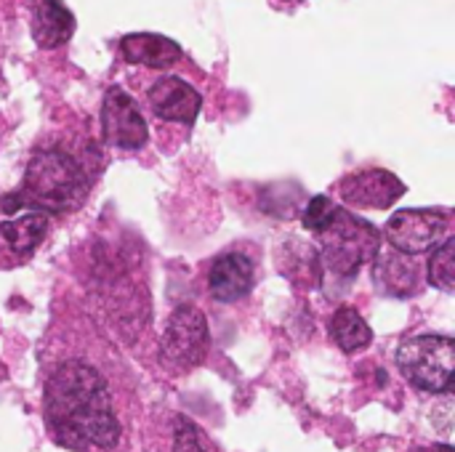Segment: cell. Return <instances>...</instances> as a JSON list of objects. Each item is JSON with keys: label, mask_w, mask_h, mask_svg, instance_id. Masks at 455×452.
Instances as JSON below:
<instances>
[{"label": "cell", "mask_w": 455, "mask_h": 452, "mask_svg": "<svg viewBox=\"0 0 455 452\" xmlns=\"http://www.w3.org/2000/svg\"><path fill=\"white\" fill-rule=\"evenodd\" d=\"M45 429L67 450H109L120 440V421L109 384L88 362H61L43 392Z\"/></svg>", "instance_id": "1"}, {"label": "cell", "mask_w": 455, "mask_h": 452, "mask_svg": "<svg viewBox=\"0 0 455 452\" xmlns=\"http://www.w3.org/2000/svg\"><path fill=\"white\" fill-rule=\"evenodd\" d=\"M91 178L85 168L64 149H40L29 157L21 186L0 202L3 210L13 213L29 208L32 213H64L75 210L88 194Z\"/></svg>", "instance_id": "2"}, {"label": "cell", "mask_w": 455, "mask_h": 452, "mask_svg": "<svg viewBox=\"0 0 455 452\" xmlns=\"http://www.w3.org/2000/svg\"><path fill=\"white\" fill-rule=\"evenodd\" d=\"M315 234L320 240V253H317L320 264L339 277L352 280L360 274V269H365L371 261L379 258V248H381L379 229L341 205L333 208L323 229H317Z\"/></svg>", "instance_id": "3"}, {"label": "cell", "mask_w": 455, "mask_h": 452, "mask_svg": "<svg viewBox=\"0 0 455 452\" xmlns=\"http://www.w3.org/2000/svg\"><path fill=\"white\" fill-rule=\"evenodd\" d=\"M397 368L421 392L445 394L453 386L455 344L451 336H416L397 352Z\"/></svg>", "instance_id": "4"}, {"label": "cell", "mask_w": 455, "mask_h": 452, "mask_svg": "<svg viewBox=\"0 0 455 452\" xmlns=\"http://www.w3.org/2000/svg\"><path fill=\"white\" fill-rule=\"evenodd\" d=\"M208 344H211V333H208L205 314L197 306L184 304L173 309V314L168 317V325L160 338V360L168 370L187 373L205 360Z\"/></svg>", "instance_id": "5"}, {"label": "cell", "mask_w": 455, "mask_h": 452, "mask_svg": "<svg viewBox=\"0 0 455 452\" xmlns=\"http://www.w3.org/2000/svg\"><path fill=\"white\" fill-rule=\"evenodd\" d=\"M451 226L448 210H435V208H408L397 210L387 221V240L389 245L403 253V256H419L435 250Z\"/></svg>", "instance_id": "6"}, {"label": "cell", "mask_w": 455, "mask_h": 452, "mask_svg": "<svg viewBox=\"0 0 455 452\" xmlns=\"http://www.w3.org/2000/svg\"><path fill=\"white\" fill-rule=\"evenodd\" d=\"M101 133L104 141L115 149L136 152L147 144L149 128L147 120L141 117L136 101L131 93H125L120 85H112L104 93L101 101Z\"/></svg>", "instance_id": "7"}, {"label": "cell", "mask_w": 455, "mask_h": 452, "mask_svg": "<svg viewBox=\"0 0 455 452\" xmlns=\"http://www.w3.org/2000/svg\"><path fill=\"white\" fill-rule=\"evenodd\" d=\"M405 189L408 186L392 170L384 168L357 170L339 181V197L347 205L363 210H387L405 194Z\"/></svg>", "instance_id": "8"}, {"label": "cell", "mask_w": 455, "mask_h": 452, "mask_svg": "<svg viewBox=\"0 0 455 452\" xmlns=\"http://www.w3.org/2000/svg\"><path fill=\"white\" fill-rule=\"evenodd\" d=\"M256 285V264L240 250L221 253L208 272V293L219 304L243 301Z\"/></svg>", "instance_id": "9"}, {"label": "cell", "mask_w": 455, "mask_h": 452, "mask_svg": "<svg viewBox=\"0 0 455 452\" xmlns=\"http://www.w3.org/2000/svg\"><path fill=\"white\" fill-rule=\"evenodd\" d=\"M149 107L152 112L160 117V120H168V123H184V125H192L200 115V107H203V96L197 93V88H192L187 80L181 77H160L149 93Z\"/></svg>", "instance_id": "10"}, {"label": "cell", "mask_w": 455, "mask_h": 452, "mask_svg": "<svg viewBox=\"0 0 455 452\" xmlns=\"http://www.w3.org/2000/svg\"><path fill=\"white\" fill-rule=\"evenodd\" d=\"M32 37L40 48L51 51L75 35V16L61 0H29Z\"/></svg>", "instance_id": "11"}, {"label": "cell", "mask_w": 455, "mask_h": 452, "mask_svg": "<svg viewBox=\"0 0 455 452\" xmlns=\"http://www.w3.org/2000/svg\"><path fill=\"white\" fill-rule=\"evenodd\" d=\"M120 53L128 64L168 69L181 59V45L157 32H131L120 40Z\"/></svg>", "instance_id": "12"}, {"label": "cell", "mask_w": 455, "mask_h": 452, "mask_svg": "<svg viewBox=\"0 0 455 452\" xmlns=\"http://www.w3.org/2000/svg\"><path fill=\"white\" fill-rule=\"evenodd\" d=\"M373 277H376L379 288L387 296H395V298H411L421 288V269H419V264L411 256H403L397 250L376 258Z\"/></svg>", "instance_id": "13"}, {"label": "cell", "mask_w": 455, "mask_h": 452, "mask_svg": "<svg viewBox=\"0 0 455 452\" xmlns=\"http://www.w3.org/2000/svg\"><path fill=\"white\" fill-rule=\"evenodd\" d=\"M48 226H51L48 216L29 210V213H24L19 218H11V221H3L0 224V245L8 253H13V256L27 258L43 242Z\"/></svg>", "instance_id": "14"}, {"label": "cell", "mask_w": 455, "mask_h": 452, "mask_svg": "<svg viewBox=\"0 0 455 452\" xmlns=\"http://www.w3.org/2000/svg\"><path fill=\"white\" fill-rule=\"evenodd\" d=\"M331 336H333V341H336L344 352H349V354L363 352V349H368V346L373 344V330H371V325H368V322L360 317V312L352 309V306H341V309L333 312V317H331Z\"/></svg>", "instance_id": "15"}, {"label": "cell", "mask_w": 455, "mask_h": 452, "mask_svg": "<svg viewBox=\"0 0 455 452\" xmlns=\"http://www.w3.org/2000/svg\"><path fill=\"white\" fill-rule=\"evenodd\" d=\"M429 285L437 290L453 293L455 290V240L445 237L429 258Z\"/></svg>", "instance_id": "16"}, {"label": "cell", "mask_w": 455, "mask_h": 452, "mask_svg": "<svg viewBox=\"0 0 455 452\" xmlns=\"http://www.w3.org/2000/svg\"><path fill=\"white\" fill-rule=\"evenodd\" d=\"M173 452H219L211 437L187 416L173 418Z\"/></svg>", "instance_id": "17"}, {"label": "cell", "mask_w": 455, "mask_h": 452, "mask_svg": "<svg viewBox=\"0 0 455 452\" xmlns=\"http://www.w3.org/2000/svg\"><path fill=\"white\" fill-rule=\"evenodd\" d=\"M413 452H453V448L451 445H435V448H419Z\"/></svg>", "instance_id": "18"}, {"label": "cell", "mask_w": 455, "mask_h": 452, "mask_svg": "<svg viewBox=\"0 0 455 452\" xmlns=\"http://www.w3.org/2000/svg\"><path fill=\"white\" fill-rule=\"evenodd\" d=\"M293 3H296V0H293Z\"/></svg>", "instance_id": "19"}]
</instances>
